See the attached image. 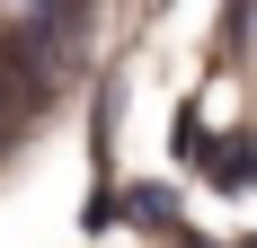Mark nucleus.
Listing matches in <instances>:
<instances>
[{"label": "nucleus", "mask_w": 257, "mask_h": 248, "mask_svg": "<svg viewBox=\"0 0 257 248\" xmlns=\"http://www.w3.org/2000/svg\"><path fill=\"white\" fill-rule=\"evenodd\" d=\"M115 213H124L133 230H169V222H178V195H169V186H124Z\"/></svg>", "instance_id": "obj_1"}, {"label": "nucleus", "mask_w": 257, "mask_h": 248, "mask_svg": "<svg viewBox=\"0 0 257 248\" xmlns=\"http://www.w3.org/2000/svg\"><path fill=\"white\" fill-rule=\"evenodd\" d=\"M239 248H257V239H239Z\"/></svg>", "instance_id": "obj_2"}]
</instances>
